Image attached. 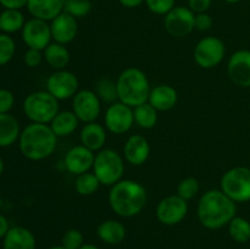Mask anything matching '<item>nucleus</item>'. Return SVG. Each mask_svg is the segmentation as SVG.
Wrapping results in <instances>:
<instances>
[{"mask_svg":"<svg viewBox=\"0 0 250 249\" xmlns=\"http://www.w3.org/2000/svg\"><path fill=\"white\" fill-rule=\"evenodd\" d=\"M236 202L221 189L207 190L198 203V219L208 229H219L236 216Z\"/></svg>","mask_w":250,"mask_h":249,"instance_id":"1","label":"nucleus"},{"mask_svg":"<svg viewBox=\"0 0 250 249\" xmlns=\"http://www.w3.org/2000/svg\"><path fill=\"white\" fill-rule=\"evenodd\" d=\"M148 194L143 185L134 180H121L109 192L112 211L121 217H133L146 208Z\"/></svg>","mask_w":250,"mask_h":249,"instance_id":"2","label":"nucleus"},{"mask_svg":"<svg viewBox=\"0 0 250 249\" xmlns=\"http://www.w3.org/2000/svg\"><path fill=\"white\" fill-rule=\"evenodd\" d=\"M58 144V137L49 124L31 122L21 131L19 138L20 151L26 159L41 161L49 158Z\"/></svg>","mask_w":250,"mask_h":249,"instance_id":"3","label":"nucleus"},{"mask_svg":"<svg viewBox=\"0 0 250 249\" xmlns=\"http://www.w3.org/2000/svg\"><path fill=\"white\" fill-rule=\"evenodd\" d=\"M119 100L131 107L148 102L150 94V83L142 70L129 67L122 71L116 81Z\"/></svg>","mask_w":250,"mask_h":249,"instance_id":"4","label":"nucleus"},{"mask_svg":"<svg viewBox=\"0 0 250 249\" xmlns=\"http://www.w3.org/2000/svg\"><path fill=\"white\" fill-rule=\"evenodd\" d=\"M23 112L34 124H48L59 112V100L48 90H38L27 95L23 100Z\"/></svg>","mask_w":250,"mask_h":249,"instance_id":"5","label":"nucleus"},{"mask_svg":"<svg viewBox=\"0 0 250 249\" xmlns=\"http://www.w3.org/2000/svg\"><path fill=\"white\" fill-rule=\"evenodd\" d=\"M93 172L99 180L100 185L112 186L122 180L125 172V163L122 156L114 149H102L95 154Z\"/></svg>","mask_w":250,"mask_h":249,"instance_id":"6","label":"nucleus"},{"mask_svg":"<svg viewBox=\"0 0 250 249\" xmlns=\"http://www.w3.org/2000/svg\"><path fill=\"white\" fill-rule=\"evenodd\" d=\"M221 190L236 203H246L250 200V168L246 166H236L222 175Z\"/></svg>","mask_w":250,"mask_h":249,"instance_id":"7","label":"nucleus"},{"mask_svg":"<svg viewBox=\"0 0 250 249\" xmlns=\"http://www.w3.org/2000/svg\"><path fill=\"white\" fill-rule=\"evenodd\" d=\"M226 54L225 43L217 37H205L200 39L194 48V61L205 70L216 67L222 62Z\"/></svg>","mask_w":250,"mask_h":249,"instance_id":"8","label":"nucleus"},{"mask_svg":"<svg viewBox=\"0 0 250 249\" xmlns=\"http://www.w3.org/2000/svg\"><path fill=\"white\" fill-rule=\"evenodd\" d=\"M72 111L81 122H95L102 111V100L93 90H78L72 98Z\"/></svg>","mask_w":250,"mask_h":249,"instance_id":"9","label":"nucleus"},{"mask_svg":"<svg viewBox=\"0 0 250 249\" xmlns=\"http://www.w3.org/2000/svg\"><path fill=\"white\" fill-rule=\"evenodd\" d=\"M78 87L80 82L77 76L66 68L53 72L46 81V90L59 102L75 97L78 92Z\"/></svg>","mask_w":250,"mask_h":249,"instance_id":"10","label":"nucleus"},{"mask_svg":"<svg viewBox=\"0 0 250 249\" xmlns=\"http://www.w3.org/2000/svg\"><path fill=\"white\" fill-rule=\"evenodd\" d=\"M104 121L106 129L111 133H127L134 124L133 107L121 102L114 103L106 109Z\"/></svg>","mask_w":250,"mask_h":249,"instance_id":"11","label":"nucleus"},{"mask_svg":"<svg viewBox=\"0 0 250 249\" xmlns=\"http://www.w3.org/2000/svg\"><path fill=\"white\" fill-rule=\"evenodd\" d=\"M188 212L187 200L177 194L167 195L159 202L156 207V217L166 226H175L182 222Z\"/></svg>","mask_w":250,"mask_h":249,"instance_id":"12","label":"nucleus"},{"mask_svg":"<svg viewBox=\"0 0 250 249\" xmlns=\"http://www.w3.org/2000/svg\"><path fill=\"white\" fill-rule=\"evenodd\" d=\"M194 19L195 14L189 7L175 6L165 15L164 26L170 36L182 38L192 33L194 29Z\"/></svg>","mask_w":250,"mask_h":249,"instance_id":"13","label":"nucleus"},{"mask_svg":"<svg viewBox=\"0 0 250 249\" xmlns=\"http://www.w3.org/2000/svg\"><path fill=\"white\" fill-rule=\"evenodd\" d=\"M22 39L28 48L44 51L53 39L50 23L38 19L28 20L22 28Z\"/></svg>","mask_w":250,"mask_h":249,"instance_id":"14","label":"nucleus"},{"mask_svg":"<svg viewBox=\"0 0 250 249\" xmlns=\"http://www.w3.org/2000/svg\"><path fill=\"white\" fill-rule=\"evenodd\" d=\"M227 73L236 85L250 88V50L234 51L227 62Z\"/></svg>","mask_w":250,"mask_h":249,"instance_id":"15","label":"nucleus"},{"mask_svg":"<svg viewBox=\"0 0 250 249\" xmlns=\"http://www.w3.org/2000/svg\"><path fill=\"white\" fill-rule=\"evenodd\" d=\"M95 154L84 145H76L66 153L63 158V166L70 173L78 176L82 173L89 172L93 168Z\"/></svg>","mask_w":250,"mask_h":249,"instance_id":"16","label":"nucleus"},{"mask_svg":"<svg viewBox=\"0 0 250 249\" xmlns=\"http://www.w3.org/2000/svg\"><path fill=\"white\" fill-rule=\"evenodd\" d=\"M51 38L55 43L66 44L75 41L78 33L77 19L67 12H61L58 17L50 21Z\"/></svg>","mask_w":250,"mask_h":249,"instance_id":"17","label":"nucleus"},{"mask_svg":"<svg viewBox=\"0 0 250 249\" xmlns=\"http://www.w3.org/2000/svg\"><path fill=\"white\" fill-rule=\"evenodd\" d=\"M150 155V145L148 139L142 134H133L126 141L124 146V156L127 163L141 166L146 163Z\"/></svg>","mask_w":250,"mask_h":249,"instance_id":"18","label":"nucleus"},{"mask_svg":"<svg viewBox=\"0 0 250 249\" xmlns=\"http://www.w3.org/2000/svg\"><path fill=\"white\" fill-rule=\"evenodd\" d=\"M63 4L65 0H28L26 7L33 19L49 22L63 12Z\"/></svg>","mask_w":250,"mask_h":249,"instance_id":"19","label":"nucleus"},{"mask_svg":"<svg viewBox=\"0 0 250 249\" xmlns=\"http://www.w3.org/2000/svg\"><path fill=\"white\" fill-rule=\"evenodd\" d=\"M177 90L168 84H159L151 88L148 103L158 111H168L177 104Z\"/></svg>","mask_w":250,"mask_h":249,"instance_id":"20","label":"nucleus"},{"mask_svg":"<svg viewBox=\"0 0 250 249\" xmlns=\"http://www.w3.org/2000/svg\"><path fill=\"white\" fill-rule=\"evenodd\" d=\"M36 237L28 228L15 226L5 234L2 249H36Z\"/></svg>","mask_w":250,"mask_h":249,"instance_id":"21","label":"nucleus"},{"mask_svg":"<svg viewBox=\"0 0 250 249\" xmlns=\"http://www.w3.org/2000/svg\"><path fill=\"white\" fill-rule=\"evenodd\" d=\"M81 144L92 151L102 150L106 142V129L97 122H89L82 127L80 133Z\"/></svg>","mask_w":250,"mask_h":249,"instance_id":"22","label":"nucleus"},{"mask_svg":"<svg viewBox=\"0 0 250 249\" xmlns=\"http://www.w3.org/2000/svg\"><path fill=\"white\" fill-rule=\"evenodd\" d=\"M78 124L80 120L77 119L75 112L65 110V111H59L49 126L58 138H62L72 134L77 129Z\"/></svg>","mask_w":250,"mask_h":249,"instance_id":"23","label":"nucleus"},{"mask_svg":"<svg viewBox=\"0 0 250 249\" xmlns=\"http://www.w3.org/2000/svg\"><path fill=\"white\" fill-rule=\"evenodd\" d=\"M97 234L104 243L115 246L126 238V227L116 220H105L98 226Z\"/></svg>","mask_w":250,"mask_h":249,"instance_id":"24","label":"nucleus"},{"mask_svg":"<svg viewBox=\"0 0 250 249\" xmlns=\"http://www.w3.org/2000/svg\"><path fill=\"white\" fill-rule=\"evenodd\" d=\"M21 128L20 124L12 115H0V148H6L19 141Z\"/></svg>","mask_w":250,"mask_h":249,"instance_id":"25","label":"nucleus"},{"mask_svg":"<svg viewBox=\"0 0 250 249\" xmlns=\"http://www.w3.org/2000/svg\"><path fill=\"white\" fill-rule=\"evenodd\" d=\"M44 60L54 70H65L70 62V51L66 45L59 43H50L43 51Z\"/></svg>","mask_w":250,"mask_h":249,"instance_id":"26","label":"nucleus"},{"mask_svg":"<svg viewBox=\"0 0 250 249\" xmlns=\"http://www.w3.org/2000/svg\"><path fill=\"white\" fill-rule=\"evenodd\" d=\"M24 23V16L20 10L5 9L0 12V31L2 33L11 34L22 31Z\"/></svg>","mask_w":250,"mask_h":249,"instance_id":"27","label":"nucleus"},{"mask_svg":"<svg viewBox=\"0 0 250 249\" xmlns=\"http://www.w3.org/2000/svg\"><path fill=\"white\" fill-rule=\"evenodd\" d=\"M134 124L143 129H150L155 127L158 122V110L151 106L148 102L133 107Z\"/></svg>","mask_w":250,"mask_h":249,"instance_id":"28","label":"nucleus"},{"mask_svg":"<svg viewBox=\"0 0 250 249\" xmlns=\"http://www.w3.org/2000/svg\"><path fill=\"white\" fill-rule=\"evenodd\" d=\"M229 233L237 243H246L250 239V222L241 216H234L229 224Z\"/></svg>","mask_w":250,"mask_h":249,"instance_id":"29","label":"nucleus"},{"mask_svg":"<svg viewBox=\"0 0 250 249\" xmlns=\"http://www.w3.org/2000/svg\"><path fill=\"white\" fill-rule=\"evenodd\" d=\"M100 182L94 175V172H85L82 175H78L75 182V189L80 195L87 197L93 195L100 187Z\"/></svg>","mask_w":250,"mask_h":249,"instance_id":"30","label":"nucleus"},{"mask_svg":"<svg viewBox=\"0 0 250 249\" xmlns=\"http://www.w3.org/2000/svg\"><path fill=\"white\" fill-rule=\"evenodd\" d=\"M95 93L102 102L107 103L110 105L116 103V100L119 99L116 82L107 77H103L98 81L95 84Z\"/></svg>","mask_w":250,"mask_h":249,"instance_id":"31","label":"nucleus"},{"mask_svg":"<svg viewBox=\"0 0 250 249\" xmlns=\"http://www.w3.org/2000/svg\"><path fill=\"white\" fill-rule=\"evenodd\" d=\"M90 10H92L90 0H65L63 4V12H67L76 19L87 16Z\"/></svg>","mask_w":250,"mask_h":249,"instance_id":"32","label":"nucleus"},{"mask_svg":"<svg viewBox=\"0 0 250 249\" xmlns=\"http://www.w3.org/2000/svg\"><path fill=\"white\" fill-rule=\"evenodd\" d=\"M16 51V44L9 34L0 33V66H4L12 60Z\"/></svg>","mask_w":250,"mask_h":249,"instance_id":"33","label":"nucleus"},{"mask_svg":"<svg viewBox=\"0 0 250 249\" xmlns=\"http://www.w3.org/2000/svg\"><path fill=\"white\" fill-rule=\"evenodd\" d=\"M199 192V182L194 177H187L177 186V195L185 200H190Z\"/></svg>","mask_w":250,"mask_h":249,"instance_id":"34","label":"nucleus"},{"mask_svg":"<svg viewBox=\"0 0 250 249\" xmlns=\"http://www.w3.org/2000/svg\"><path fill=\"white\" fill-rule=\"evenodd\" d=\"M61 246L65 247L66 249H80L81 247L84 246V237L80 229L71 228L63 233L62 239H61Z\"/></svg>","mask_w":250,"mask_h":249,"instance_id":"35","label":"nucleus"},{"mask_svg":"<svg viewBox=\"0 0 250 249\" xmlns=\"http://www.w3.org/2000/svg\"><path fill=\"white\" fill-rule=\"evenodd\" d=\"M144 2L153 14L165 16L175 7L176 0H146Z\"/></svg>","mask_w":250,"mask_h":249,"instance_id":"36","label":"nucleus"},{"mask_svg":"<svg viewBox=\"0 0 250 249\" xmlns=\"http://www.w3.org/2000/svg\"><path fill=\"white\" fill-rule=\"evenodd\" d=\"M15 104V97L11 90L0 88V115L9 114Z\"/></svg>","mask_w":250,"mask_h":249,"instance_id":"37","label":"nucleus"},{"mask_svg":"<svg viewBox=\"0 0 250 249\" xmlns=\"http://www.w3.org/2000/svg\"><path fill=\"white\" fill-rule=\"evenodd\" d=\"M43 59H44L43 51L37 50V49H31V48H28V50L24 53V56H23L24 63H26V66H28V67L31 68L38 67V66L42 63V61H43Z\"/></svg>","mask_w":250,"mask_h":249,"instance_id":"38","label":"nucleus"},{"mask_svg":"<svg viewBox=\"0 0 250 249\" xmlns=\"http://www.w3.org/2000/svg\"><path fill=\"white\" fill-rule=\"evenodd\" d=\"M212 17L208 12H202V14H195L194 19V28L200 32L209 31L212 27Z\"/></svg>","mask_w":250,"mask_h":249,"instance_id":"39","label":"nucleus"},{"mask_svg":"<svg viewBox=\"0 0 250 249\" xmlns=\"http://www.w3.org/2000/svg\"><path fill=\"white\" fill-rule=\"evenodd\" d=\"M210 6H211V0H188V7L194 14L207 12Z\"/></svg>","mask_w":250,"mask_h":249,"instance_id":"40","label":"nucleus"},{"mask_svg":"<svg viewBox=\"0 0 250 249\" xmlns=\"http://www.w3.org/2000/svg\"><path fill=\"white\" fill-rule=\"evenodd\" d=\"M28 0H0V4L5 7V9H15L20 10L22 7L27 6Z\"/></svg>","mask_w":250,"mask_h":249,"instance_id":"41","label":"nucleus"},{"mask_svg":"<svg viewBox=\"0 0 250 249\" xmlns=\"http://www.w3.org/2000/svg\"><path fill=\"white\" fill-rule=\"evenodd\" d=\"M10 226H9V221H7L6 217L4 215L0 214V238H4L5 234L9 232Z\"/></svg>","mask_w":250,"mask_h":249,"instance_id":"42","label":"nucleus"},{"mask_svg":"<svg viewBox=\"0 0 250 249\" xmlns=\"http://www.w3.org/2000/svg\"><path fill=\"white\" fill-rule=\"evenodd\" d=\"M119 1L122 6L128 7V9H134V7L141 6L146 0H119Z\"/></svg>","mask_w":250,"mask_h":249,"instance_id":"43","label":"nucleus"},{"mask_svg":"<svg viewBox=\"0 0 250 249\" xmlns=\"http://www.w3.org/2000/svg\"><path fill=\"white\" fill-rule=\"evenodd\" d=\"M80 249H99L97 246H94V244H84L83 247H81Z\"/></svg>","mask_w":250,"mask_h":249,"instance_id":"44","label":"nucleus"},{"mask_svg":"<svg viewBox=\"0 0 250 249\" xmlns=\"http://www.w3.org/2000/svg\"><path fill=\"white\" fill-rule=\"evenodd\" d=\"M2 172H4V161L0 158V176H1Z\"/></svg>","mask_w":250,"mask_h":249,"instance_id":"45","label":"nucleus"},{"mask_svg":"<svg viewBox=\"0 0 250 249\" xmlns=\"http://www.w3.org/2000/svg\"><path fill=\"white\" fill-rule=\"evenodd\" d=\"M48 249H66V248L63 246H53V247H50V248H48Z\"/></svg>","mask_w":250,"mask_h":249,"instance_id":"46","label":"nucleus"},{"mask_svg":"<svg viewBox=\"0 0 250 249\" xmlns=\"http://www.w3.org/2000/svg\"><path fill=\"white\" fill-rule=\"evenodd\" d=\"M226 2H229V4H236V2H239L241 0H225Z\"/></svg>","mask_w":250,"mask_h":249,"instance_id":"47","label":"nucleus"}]
</instances>
